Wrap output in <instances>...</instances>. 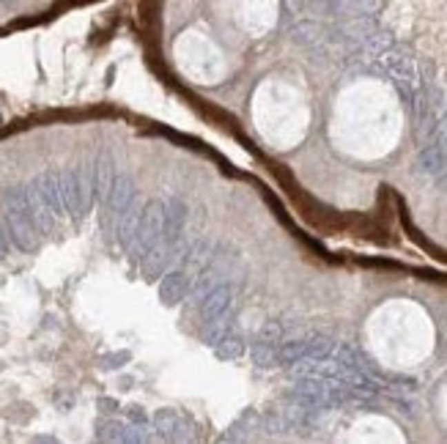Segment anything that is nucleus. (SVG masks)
<instances>
[{
  "instance_id": "obj_3",
  "label": "nucleus",
  "mask_w": 447,
  "mask_h": 444,
  "mask_svg": "<svg viewBox=\"0 0 447 444\" xmlns=\"http://www.w3.org/2000/svg\"><path fill=\"white\" fill-rule=\"evenodd\" d=\"M162 239H165V203L162 201L146 203V212H143V220H140V228H137V236H135V241H132L129 250L137 258H143Z\"/></svg>"
},
{
  "instance_id": "obj_7",
  "label": "nucleus",
  "mask_w": 447,
  "mask_h": 444,
  "mask_svg": "<svg viewBox=\"0 0 447 444\" xmlns=\"http://www.w3.org/2000/svg\"><path fill=\"white\" fill-rule=\"evenodd\" d=\"M154 428L165 436V439H173V442H181V439H190V428H187V423H184V417L179 414V412H173V409H159L157 414H154Z\"/></svg>"
},
{
  "instance_id": "obj_2",
  "label": "nucleus",
  "mask_w": 447,
  "mask_h": 444,
  "mask_svg": "<svg viewBox=\"0 0 447 444\" xmlns=\"http://www.w3.org/2000/svg\"><path fill=\"white\" fill-rule=\"evenodd\" d=\"M61 192L66 212L72 217H83L94 201V165H80L74 170L61 173Z\"/></svg>"
},
{
  "instance_id": "obj_14",
  "label": "nucleus",
  "mask_w": 447,
  "mask_h": 444,
  "mask_svg": "<svg viewBox=\"0 0 447 444\" xmlns=\"http://www.w3.org/2000/svg\"><path fill=\"white\" fill-rule=\"evenodd\" d=\"M291 36H294V41H297L299 47L316 50V47H321V41H324V28L316 25V22H299V25L291 30Z\"/></svg>"
},
{
  "instance_id": "obj_16",
  "label": "nucleus",
  "mask_w": 447,
  "mask_h": 444,
  "mask_svg": "<svg viewBox=\"0 0 447 444\" xmlns=\"http://www.w3.org/2000/svg\"><path fill=\"white\" fill-rule=\"evenodd\" d=\"M123 423H115V420H105V423H99V439L102 442H123Z\"/></svg>"
},
{
  "instance_id": "obj_19",
  "label": "nucleus",
  "mask_w": 447,
  "mask_h": 444,
  "mask_svg": "<svg viewBox=\"0 0 447 444\" xmlns=\"http://www.w3.org/2000/svg\"><path fill=\"white\" fill-rule=\"evenodd\" d=\"M3 250H6V239H3V233H0V255H3Z\"/></svg>"
},
{
  "instance_id": "obj_13",
  "label": "nucleus",
  "mask_w": 447,
  "mask_h": 444,
  "mask_svg": "<svg viewBox=\"0 0 447 444\" xmlns=\"http://www.w3.org/2000/svg\"><path fill=\"white\" fill-rule=\"evenodd\" d=\"M115 181V168H112V157L110 154H102L94 165V192L99 201H108L110 195V187Z\"/></svg>"
},
{
  "instance_id": "obj_4",
  "label": "nucleus",
  "mask_w": 447,
  "mask_h": 444,
  "mask_svg": "<svg viewBox=\"0 0 447 444\" xmlns=\"http://www.w3.org/2000/svg\"><path fill=\"white\" fill-rule=\"evenodd\" d=\"M28 192L41 203V206H47L55 217H61L63 212H66V203H63V192H61V176L58 173H41V176H36L33 179V184L28 187Z\"/></svg>"
},
{
  "instance_id": "obj_12",
  "label": "nucleus",
  "mask_w": 447,
  "mask_h": 444,
  "mask_svg": "<svg viewBox=\"0 0 447 444\" xmlns=\"http://www.w3.org/2000/svg\"><path fill=\"white\" fill-rule=\"evenodd\" d=\"M135 201V184H132V179L129 176H115V181H112L110 187V195H108V209H110L112 214H121L129 203Z\"/></svg>"
},
{
  "instance_id": "obj_17",
  "label": "nucleus",
  "mask_w": 447,
  "mask_h": 444,
  "mask_svg": "<svg viewBox=\"0 0 447 444\" xmlns=\"http://www.w3.org/2000/svg\"><path fill=\"white\" fill-rule=\"evenodd\" d=\"M123 414H126L129 423H137V425H140V423H148V417H146V412H143L140 406H129Z\"/></svg>"
},
{
  "instance_id": "obj_5",
  "label": "nucleus",
  "mask_w": 447,
  "mask_h": 444,
  "mask_svg": "<svg viewBox=\"0 0 447 444\" xmlns=\"http://www.w3.org/2000/svg\"><path fill=\"white\" fill-rule=\"evenodd\" d=\"M184 222H187V203L179 198L165 201V239L168 244L184 241Z\"/></svg>"
},
{
  "instance_id": "obj_15",
  "label": "nucleus",
  "mask_w": 447,
  "mask_h": 444,
  "mask_svg": "<svg viewBox=\"0 0 447 444\" xmlns=\"http://www.w3.org/2000/svg\"><path fill=\"white\" fill-rule=\"evenodd\" d=\"M215 348H217V356H220V359H236V356L241 354L244 343H241V337L236 332H228V330H225L223 337L215 343Z\"/></svg>"
},
{
  "instance_id": "obj_11",
  "label": "nucleus",
  "mask_w": 447,
  "mask_h": 444,
  "mask_svg": "<svg viewBox=\"0 0 447 444\" xmlns=\"http://www.w3.org/2000/svg\"><path fill=\"white\" fill-rule=\"evenodd\" d=\"M447 165V148L445 145H439L437 140H428V145L420 151V157H417V168L423 170V173H428V176H442V170H445Z\"/></svg>"
},
{
  "instance_id": "obj_8",
  "label": "nucleus",
  "mask_w": 447,
  "mask_h": 444,
  "mask_svg": "<svg viewBox=\"0 0 447 444\" xmlns=\"http://www.w3.org/2000/svg\"><path fill=\"white\" fill-rule=\"evenodd\" d=\"M190 288H192V277H190L184 269H176V272H170V274L162 280L159 296H162L165 305H176V302H181V299L190 294Z\"/></svg>"
},
{
  "instance_id": "obj_18",
  "label": "nucleus",
  "mask_w": 447,
  "mask_h": 444,
  "mask_svg": "<svg viewBox=\"0 0 447 444\" xmlns=\"http://www.w3.org/2000/svg\"><path fill=\"white\" fill-rule=\"evenodd\" d=\"M99 406H105L102 412H108V414H112V412H115V403H112V401H108V398H105V401H99Z\"/></svg>"
},
{
  "instance_id": "obj_1",
  "label": "nucleus",
  "mask_w": 447,
  "mask_h": 444,
  "mask_svg": "<svg viewBox=\"0 0 447 444\" xmlns=\"http://www.w3.org/2000/svg\"><path fill=\"white\" fill-rule=\"evenodd\" d=\"M6 217H8V230H11V239L17 241L19 250L30 252L39 247L41 241V228L30 212V198H28V190H8L6 192Z\"/></svg>"
},
{
  "instance_id": "obj_9",
  "label": "nucleus",
  "mask_w": 447,
  "mask_h": 444,
  "mask_svg": "<svg viewBox=\"0 0 447 444\" xmlns=\"http://www.w3.org/2000/svg\"><path fill=\"white\" fill-rule=\"evenodd\" d=\"M230 299H233V291L225 285V283H217L198 305H201V316H203V321H212V319H220L225 316V310H228V305H230Z\"/></svg>"
},
{
  "instance_id": "obj_6",
  "label": "nucleus",
  "mask_w": 447,
  "mask_h": 444,
  "mask_svg": "<svg viewBox=\"0 0 447 444\" xmlns=\"http://www.w3.org/2000/svg\"><path fill=\"white\" fill-rule=\"evenodd\" d=\"M381 63L387 66V72L401 83V85H415L417 83V66H415V61L409 58V55H404V52H384L381 55Z\"/></svg>"
},
{
  "instance_id": "obj_10",
  "label": "nucleus",
  "mask_w": 447,
  "mask_h": 444,
  "mask_svg": "<svg viewBox=\"0 0 447 444\" xmlns=\"http://www.w3.org/2000/svg\"><path fill=\"white\" fill-rule=\"evenodd\" d=\"M143 212H146V203L143 201H132L123 212H121V222H118V241L123 247H132L135 236H137V228L143 220Z\"/></svg>"
}]
</instances>
